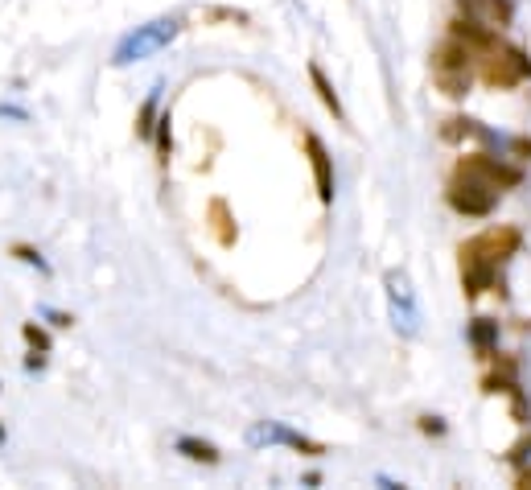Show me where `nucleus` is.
<instances>
[{
    "mask_svg": "<svg viewBox=\"0 0 531 490\" xmlns=\"http://www.w3.org/2000/svg\"><path fill=\"white\" fill-rule=\"evenodd\" d=\"M13 251H17V260H25V264H37V268H42V272H45V260L37 256V251L29 248V243H17V248H13Z\"/></svg>",
    "mask_w": 531,
    "mask_h": 490,
    "instance_id": "19",
    "label": "nucleus"
},
{
    "mask_svg": "<svg viewBox=\"0 0 531 490\" xmlns=\"http://www.w3.org/2000/svg\"><path fill=\"white\" fill-rule=\"evenodd\" d=\"M469 58H474V50L461 37L449 34V42H441L432 50V71H469Z\"/></svg>",
    "mask_w": 531,
    "mask_h": 490,
    "instance_id": "7",
    "label": "nucleus"
},
{
    "mask_svg": "<svg viewBox=\"0 0 531 490\" xmlns=\"http://www.w3.org/2000/svg\"><path fill=\"white\" fill-rule=\"evenodd\" d=\"M498 202V186L487 178L482 170H474L469 161H461L458 173H453L449 181V206L461 214H474V219H482V214H490Z\"/></svg>",
    "mask_w": 531,
    "mask_h": 490,
    "instance_id": "1",
    "label": "nucleus"
},
{
    "mask_svg": "<svg viewBox=\"0 0 531 490\" xmlns=\"http://www.w3.org/2000/svg\"><path fill=\"white\" fill-rule=\"evenodd\" d=\"M469 342H474L478 355H495V350H498V321L474 318V321H469Z\"/></svg>",
    "mask_w": 531,
    "mask_h": 490,
    "instance_id": "9",
    "label": "nucleus"
},
{
    "mask_svg": "<svg viewBox=\"0 0 531 490\" xmlns=\"http://www.w3.org/2000/svg\"><path fill=\"white\" fill-rule=\"evenodd\" d=\"M531 74V63L523 58L519 50H511V45H490L487 58H482V79L490 83V87H511V83L527 79Z\"/></svg>",
    "mask_w": 531,
    "mask_h": 490,
    "instance_id": "2",
    "label": "nucleus"
},
{
    "mask_svg": "<svg viewBox=\"0 0 531 490\" xmlns=\"http://www.w3.org/2000/svg\"><path fill=\"white\" fill-rule=\"evenodd\" d=\"M260 437H272V441H285V446L301 449V454H322V446L309 437H301V433H288V428H260Z\"/></svg>",
    "mask_w": 531,
    "mask_h": 490,
    "instance_id": "14",
    "label": "nucleus"
},
{
    "mask_svg": "<svg viewBox=\"0 0 531 490\" xmlns=\"http://www.w3.org/2000/svg\"><path fill=\"white\" fill-rule=\"evenodd\" d=\"M527 457H531V437H523L519 446L511 449V462H515V466H523V462H527Z\"/></svg>",
    "mask_w": 531,
    "mask_h": 490,
    "instance_id": "20",
    "label": "nucleus"
},
{
    "mask_svg": "<svg viewBox=\"0 0 531 490\" xmlns=\"http://www.w3.org/2000/svg\"><path fill=\"white\" fill-rule=\"evenodd\" d=\"M173 34H178V21H153V25L136 29L132 37H124L116 50V63H136V58H149L153 50H161V45L173 42Z\"/></svg>",
    "mask_w": 531,
    "mask_h": 490,
    "instance_id": "3",
    "label": "nucleus"
},
{
    "mask_svg": "<svg viewBox=\"0 0 531 490\" xmlns=\"http://www.w3.org/2000/svg\"><path fill=\"white\" fill-rule=\"evenodd\" d=\"M420 428H424V433H441L445 425H441V420H437V416H424V420H420Z\"/></svg>",
    "mask_w": 531,
    "mask_h": 490,
    "instance_id": "21",
    "label": "nucleus"
},
{
    "mask_svg": "<svg viewBox=\"0 0 531 490\" xmlns=\"http://www.w3.org/2000/svg\"><path fill=\"white\" fill-rule=\"evenodd\" d=\"M495 280H498V264L469 240L466 248H461V285H466V297H478V293H487V289H495Z\"/></svg>",
    "mask_w": 531,
    "mask_h": 490,
    "instance_id": "4",
    "label": "nucleus"
},
{
    "mask_svg": "<svg viewBox=\"0 0 531 490\" xmlns=\"http://www.w3.org/2000/svg\"><path fill=\"white\" fill-rule=\"evenodd\" d=\"M210 219H215V235H218V243H223V248H231L235 243V227H231V214H227V202L223 198H215V202H210Z\"/></svg>",
    "mask_w": 531,
    "mask_h": 490,
    "instance_id": "13",
    "label": "nucleus"
},
{
    "mask_svg": "<svg viewBox=\"0 0 531 490\" xmlns=\"http://www.w3.org/2000/svg\"><path fill=\"white\" fill-rule=\"evenodd\" d=\"M178 454H186L189 462H207V466H218V449L210 446V441H198V437H181L178 441Z\"/></svg>",
    "mask_w": 531,
    "mask_h": 490,
    "instance_id": "11",
    "label": "nucleus"
},
{
    "mask_svg": "<svg viewBox=\"0 0 531 490\" xmlns=\"http://www.w3.org/2000/svg\"><path fill=\"white\" fill-rule=\"evenodd\" d=\"M21 334H25V342H29V347H34V350H42V355H45V350H50V334H45L42 326H34V321H29V326H25V330H21Z\"/></svg>",
    "mask_w": 531,
    "mask_h": 490,
    "instance_id": "18",
    "label": "nucleus"
},
{
    "mask_svg": "<svg viewBox=\"0 0 531 490\" xmlns=\"http://www.w3.org/2000/svg\"><path fill=\"white\" fill-rule=\"evenodd\" d=\"M474 132V120H445V128H441V141H466V136Z\"/></svg>",
    "mask_w": 531,
    "mask_h": 490,
    "instance_id": "17",
    "label": "nucleus"
},
{
    "mask_svg": "<svg viewBox=\"0 0 531 490\" xmlns=\"http://www.w3.org/2000/svg\"><path fill=\"white\" fill-rule=\"evenodd\" d=\"M309 79H314V87H317V99H322V103L333 112V120H346V112H343V99H338V91H333V83L325 79V71H322V66H317V63L309 66Z\"/></svg>",
    "mask_w": 531,
    "mask_h": 490,
    "instance_id": "10",
    "label": "nucleus"
},
{
    "mask_svg": "<svg viewBox=\"0 0 531 490\" xmlns=\"http://www.w3.org/2000/svg\"><path fill=\"white\" fill-rule=\"evenodd\" d=\"M461 13L487 29L511 25V5H507V0H461Z\"/></svg>",
    "mask_w": 531,
    "mask_h": 490,
    "instance_id": "6",
    "label": "nucleus"
},
{
    "mask_svg": "<svg viewBox=\"0 0 531 490\" xmlns=\"http://www.w3.org/2000/svg\"><path fill=\"white\" fill-rule=\"evenodd\" d=\"M469 165H474V170H482L487 173L490 181H495L498 190H507V186H519V170H515V165H503V161H495V157H487V152H482V157H466Z\"/></svg>",
    "mask_w": 531,
    "mask_h": 490,
    "instance_id": "8",
    "label": "nucleus"
},
{
    "mask_svg": "<svg viewBox=\"0 0 531 490\" xmlns=\"http://www.w3.org/2000/svg\"><path fill=\"white\" fill-rule=\"evenodd\" d=\"M432 79L449 99H461L469 91V71H432Z\"/></svg>",
    "mask_w": 531,
    "mask_h": 490,
    "instance_id": "12",
    "label": "nucleus"
},
{
    "mask_svg": "<svg viewBox=\"0 0 531 490\" xmlns=\"http://www.w3.org/2000/svg\"><path fill=\"white\" fill-rule=\"evenodd\" d=\"M157 99H149V103L140 107V116H136V136H140V141H149V136H153V128H157Z\"/></svg>",
    "mask_w": 531,
    "mask_h": 490,
    "instance_id": "16",
    "label": "nucleus"
},
{
    "mask_svg": "<svg viewBox=\"0 0 531 490\" xmlns=\"http://www.w3.org/2000/svg\"><path fill=\"white\" fill-rule=\"evenodd\" d=\"M305 149H309V165H314L317 198H322V202L330 206V202H333V161H330V152H325V144L317 141L314 132L305 136Z\"/></svg>",
    "mask_w": 531,
    "mask_h": 490,
    "instance_id": "5",
    "label": "nucleus"
},
{
    "mask_svg": "<svg viewBox=\"0 0 531 490\" xmlns=\"http://www.w3.org/2000/svg\"><path fill=\"white\" fill-rule=\"evenodd\" d=\"M173 120H169V112H165L161 120H157V128H153V136H157V157L161 161H169V149H173Z\"/></svg>",
    "mask_w": 531,
    "mask_h": 490,
    "instance_id": "15",
    "label": "nucleus"
}]
</instances>
